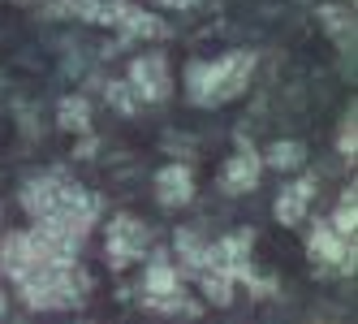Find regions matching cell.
I'll return each instance as SVG.
<instances>
[{
    "instance_id": "1",
    "label": "cell",
    "mask_w": 358,
    "mask_h": 324,
    "mask_svg": "<svg viewBox=\"0 0 358 324\" xmlns=\"http://www.w3.org/2000/svg\"><path fill=\"white\" fill-rule=\"evenodd\" d=\"M17 204H22V212H27L35 225L69 234V238H87V230L95 225V216H99V199L87 186L69 182L61 169L31 178L27 186H22Z\"/></svg>"
},
{
    "instance_id": "2",
    "label": "cell",
    "mask_w": 358,
    "mask_h": 324,
    "mask_svg": "<svg viewBox=\"0 0 358 324\" xmlns=\"http://www.w3.org/2000/svg\"><path fill=\"white\" fill-rule=\"evenodd\" d=\"M250 73H255V52H224L216 61H194L186 65V95L199 108L229 104L234 95L246 91Z\"/></svg>"
},
{
    "instance_id": "3",
    "label": "cell",
    "mask_w": 358,
    "mask_h": 324,
    "mask_svg": "<svg viewBox=\"0 0 358 324\" xmlns=\"http://www.w3.org/2000/svg\"><path fill=\"white\" fill-rule=\"evenodd\" d=\"M17 290H22V298H27L35 311H65V307H78L87 298L91 277L78 268V260H73V264H57V268L39 272V277H31Z\"/></svg>"
},
{
    "instance_id": "4",
    "label": "cell",
    "mask_w": 358,
    "mask_h": 324,
    "mask_svg": "<svg viewBox=\"0 0 358 324\" xmlns=\"http://www.w3.org/2000/svg\"><path fill=\"white\" fill-rule=\"evenodd\" d=\"M143 307L164 311V316H177V311L194 316V311H199L194 303H186V294H182V272L169 264L164 251L151 255V268L143 272Z\"/></svg>"
},
{
    "instance_id": "5",
    "label": "cell",
    "mask_w": 358,
    "mask_h": 324,
    "mask_svg": "<svg viewBox=\"0 0 358 324\" xmlns=\"http://www.w3.org/2000/svg\"><path fill=\"white\" fill-rule=\"evenodd\" d=\"M147 246H151V234H147V225H143L138 216L121 212V216H113V220H108L104 251H108V264H113V268H125V264L143 260Z\"/></svg>"
},
{
    "instance_id": "6",
    "label": "cell",
    "mask_w": 358,
    "mask_h": 324,
    "mask_svg": "<svg viewBox=\"0 0 358 324\" xmlns=\"http://www.w3.org/2000/svg\"><path fill=\"white\" fill-rule=\"evenodd\" d=\"M130 95L138 99V104H160V99H169L173 91V78H169V61L160 52H147L130 65Z\"/></svg>"
},
{
    "instance_id": "7",
    "label": "cell",
    "mask_w": 358,
    "mask_h": 324,
    "mask_svg": "<svg viewBox=\"0 0 358 324\" xmlns=\"http://www.w3.org/2000/svg\"><path fill=\"white\" fill-rule=\"evenodd\" d=\"M306 251L320 268H332V272H354V238H341L328 220H315L311 225V238H306Z\"/></svg>"
},
{
    "instance_id": "8",
    "label": "cell",
    "mask_w": 358,
    "mask_h": 324,
    "mask_svg": "<svg viewBox=\"0 0 358 324\" xmlns=\"http://www.w3.org/2000/svg\"><path fill=\"white\" fill-rule=\"evenodd\" d=\"M104 22H108V27H117L125 39H164L169 35V27H164L156 13L134 9L130 0H104Z\"/></svg>"
},
{
    "instance_id": "9",
    "label": "cell",
    "mask_w": 358,
    "mask_h": 324,
    "mask_svg": "<svg viewBox=\"0 0 358 324\" xmlns=\"http://www.w3.org/2000/svg\"><path fill=\"white\" fill-rule=\"evenodd\" d=\"M259 178H264V160L250 152L246 139H238V152L229 156L224 169H220V186L229 195H250L255 186H259Z\"/></svg>"
},
{
    "instance_id": "10",
    "label": "cell",
    "mask_w": 358,
    "mask_h": 324,
    "mask_svg": "<svg viewBox=\"0 0 358 324\" xmlns=\"http://www.w3.org/2000/svg\"><path fill=\"white\" fill-rule=\"evenodd\" d=\"M156 199L164 208H182L194 199V173L186 164H164L156 173Z\"/></svg>"
},
{
    "instance_id": "11",
    "label": "cell",
    "mask_w": 358,
    "mask_h": 324,
    "mask_svg": "<svg viewBox=\"0 0 358 324\" xmlns=\"http://www.w3.org/2000/svg\"><path fill=\"white\" fill-rule=\"evenodd\" d=\"M311 199H315V178L306 173V178L289 182L285 190L276 195V220H280V225H302V216H306V208H311Z\"/></svg>"
},
{
    "instance_id": "12",
    "label": "cell",
    "mask_w": 358,
    "mask_h": 324,
    "mask_svg": "<svg viewBox=\"0 0 358 324\" xmlns=\"http://www.w3.org/2000/svg\"><path fill=\"white\" fill-rule=\"evenodd\" d=\"M259 160L272 164V169H280V173H289V169H302V164H306V147H302L298 139H276Z\"/></svg>"
},
{
    "instance_id": "13",
    "label": "cell",
    "mask_w": 358,
    "mask_h": 324,
    "mask_svg": "<svg viewBox=\"0 0 358 324\" xmlns=\"http://www.w3.org/2000/svg\"><path fill=\"white\" fill-rule=\"evenodd\" d=\"M57 121H61V130H69V134H87L91 130V104L83 95H65L61 108H57Z\"/></svg>"
},
{
    "instance_id": "14",
    "label": "cell",
    "mask_w": 358,
    "mask_h": 324,
    "mask_svg": "<svg viewBox=\"0 0 358 324\" xmlns=\"http://www.w3.org/2000/svg\"><path fill=\"white\" fill-rule=\"evenodd\" d=\"M52 17H83V22H104V0H52Z\"/></svg>"
},
{
    "instance_id": "15",
    "label": "cell",
    "mask_w": 358,
    "mask_h": 324,
    "mask_svg": "<svg viewBox=\"0 0 358 324\" xmlns=\"http://www.w3.org/2000/svg\"><path fill=\"white\" fill-rule=\"evenodd\" d=\"M332 230H337L341 238H354V230H358V204H354V186L341 195V204H337V212H332V220H328Z\"/></svg>"
},
{
    "instance_id": "16",
    "label": "cell",
    "mask_w": 358,
    "mask_h": 324,
    "mask_svg": "<svg viewBox=\"0 0 358 324\" xmlns=\"http://www.w3.org/2000/svg\"><path fill=\"white\" fill-rule=\"evenodd\" d=\"M320 22L328 27V35H337L341 43L354 35V22H350V13H345V9H337V5H324V9H320Z\"/></svg>"
},
{
    "instance_id": "17",
    "label": "cell",
    "mask_w": 358,
    "mask_h": 324,
    "mask_svg": "<svg viewBox=\"0 0 358 324\" xmlns=\"http://www.w3.org/2000/svg\"><path fill=\"white\" fill-rule=\"evenodd\" d=\"M108 104H113L117 113H134L138 99L130 95V87H125V83H108Z\"/></svg>"
},
{
    "instance_id": "18",
    "label": "cell",
    "mask_w": 358,
    "mask_h": 324,
    "mask_svg": "<svg viewBox=\"0 0 358 324\" xmlns=\"http://www.w3.org/2000/svg\"><path fill=\"white\" fill-rule=\"evenodd\" d=\"M337 152H341V156H350V160H354V152H358V134H354V113L345 117V126H341V139H337Z\"/></svg>"
},
{
    "instance_id": "19",
    "label": "cell",
    "mask_w": 358,
    "mask_h": 324,
    "mask_svg": "<svg viewBox=\"0 0 358 324\" xmlns=\"http://www.w3.org/2000/svg\"><path fill=\"white\" fill-rule=\"evenodd\" d=\"M156 5H164V9H194L199 0H156Z\"/></svg>"
}]
</instances>
